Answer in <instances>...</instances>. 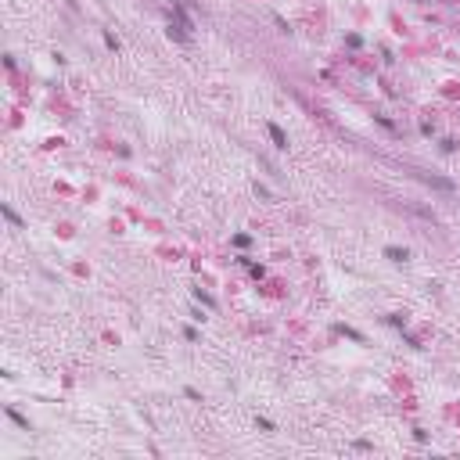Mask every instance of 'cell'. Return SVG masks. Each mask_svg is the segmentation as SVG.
<instances>
[{"mask_svg": "<svg viewBox=\"0 0 460 460\" xmlns=\"http://www.w3.org/2000/svg\"><path fill=\"white\" fill-rule=\"evenodd\" d=\"M385 255L395 259V263H403V259H407V248H403V252H399V248H385Z\"/></svg>", "mask_w": 460, "mask_h": 460, "instance_id": "cell-2", "label": "cell"}, {"mask_svg": "<svg viewBox=\"0 0 460 460\" xmlns=\"http://www.w3.org/2000/svg\"><path fill=\"white\" fill-rule=\"evenodd\" d=\"M270 137H273V144H277V148H288V137H284L281 126H273V123H270Z\"/></svg>", "mask_w": 460, "mask_h": 460, "instance_id": "cell-1", "label": "cell"}, {"mask_svg": "<svg viewBox=\"0 0 460 460\" xmlns=\"http://www.w3.org/2000/svg\"><path fill=\"white\" fill-rule=\"evenodd\" d=\"M7 417H11V421H15L18 428H29V421H25V417H22V413H18V410H7Z\"/></svg>", "mask_w": 460, "mask_h": 460, "instance_id": "cell-3", "label": "cell"}]
</instances>
